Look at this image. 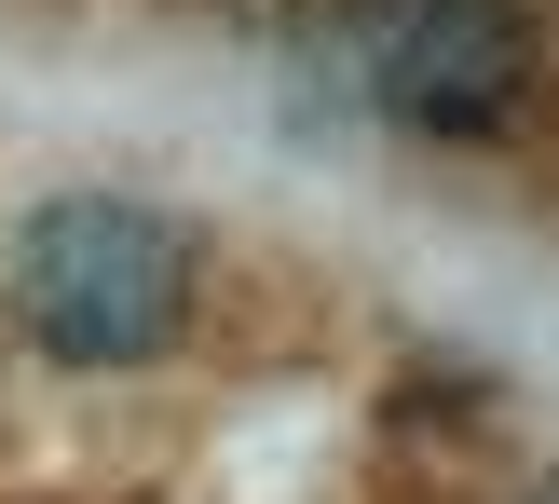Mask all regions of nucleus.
<instances>
[{
	"label": "nucleus",
	"mask_w": 559,
	"mask_h": 504,
	"mask_svg": "<svg viewBox=\"0 0 559 504\" xmlns=\"http://www.w3.org/2000/svg\"><path fill=\"white\" fill-rule=\"evenodd\" d=\"M191 327V232L136 191H41L14 218V341L55 369H151Z\"/></svg>",
	"instance_id": "f257e3e1"
},
{
	"label": "nucleus",
	"mask_w": 559,
	"mask_h": 504,
	"mask_svg": "<svg viewBox=\"0 0 559 504\" xmlns=\"http://www.w3.org/2000/svg\"><path fill=\"white\" fill-rule=\"evenodd\" d=\"M355 69L409 136H491L533 96V14L519 0H355Z\"/></svg>",
	"instance_id": "f03ea898"
}]
</instances>
